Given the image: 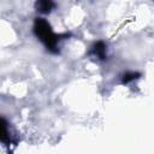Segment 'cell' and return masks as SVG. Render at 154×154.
Masks as SVG:
<instances>
[{"label": "cell", "instance_id": "obj_2", "mask_svg": "<svg viewBox=\"0 0 154 154\" xmlns=\"http://www.w3.org/2000/svg\"><path fill=\"white\" fill-rule=\"evenodd\" d=\"M52 6H53V4L49 2V1H41V2L37 4V7L41 12H49Z\"/></svg>", "mask_w": 154, "mask_h": 154}, {"label": "cell", "instance_id": "obj_1", "mask_svg": "<svg viewBox=\"0 0 154 154\" xmlns=\"http://www.w3.org/2000/svg\"><path fill=\"white\" fill-rule=\"evenodd\" d=\"M34 31L36 34V36L46 45V47L49 51H53L57 47V36L53 34L49 24L42 19V18H37L35 20V25H34Z\"/></svg>", "mask_w": 154, "mask_h": 154}]
</instances>
